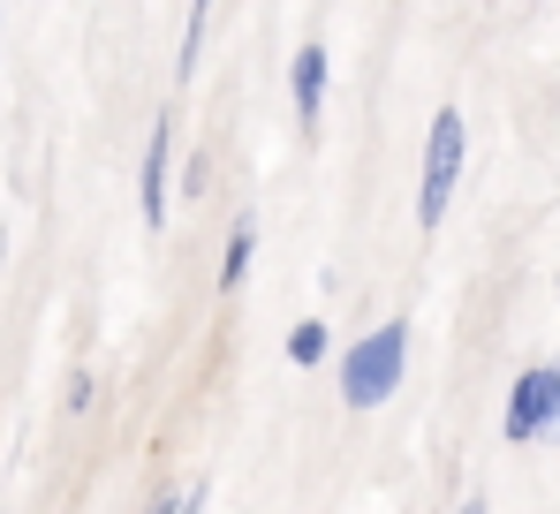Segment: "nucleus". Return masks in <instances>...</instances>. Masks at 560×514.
Wrapping results in <instances>:
<instances>
[{"instance_id": "nucleus-9", "label": "nucleus", "mask_w": 560, "mask_h": 514, "mask_svg": "<svg viewBox=\"0 0 560 514\" xmlns=\"http://www.w3.org/2000/svg\"><path fill=\"white\" fill-rule=\"evenodd\" d=\"M175 182H183V197H189V205H197V197H205V182H212V167H205V160L189 152V160H183V174H175Z\"/></svg>"}, {"instance_id": "nucleus-12", "label": "nucleus", "mask_w": 560, "mask_h": 514, "mask_svg": "<svg viewBox=\"0 0 560 514\" xmlns=\"http://www.w3.org/2000/svg\"><path fill=\"white\" fill-rule=\"evenodd\" d=\"M455 514H492V507H485V500H463V507H455Z\"/></svg>"}, {"instance_id": "nucleus-11", "label": "nucleus", "mask_w": 560, "mask_h": 514, "mask_svg": "<svg viewBox=\"0 0 560 514\" xmlns=\"http://www.w3.org/2000/svg\"><path fill=\"white\" fill-rule=\"evenodd\" d=\"M546 371H553V424H546V439H553V446H560V355H553V363H546Z\"/></svg>"}, {"instance_id": "nucleus-1", "label": "nucleus", "mask_w": 560, "mask_h": 514, "mask_svg": "<svg viewBox=\"0 0 560 514\" xmlns=\"http://www.w3.org/2000/svg\"><path fill=\"white\" fill-rule=\"evenodd\" d=\"M409 318H386L372 326L364 341L341 355V401L349 409H378V401H394L401 394V378H409Z\"/></svg>"}, {"instance_id": "nucleus-10", "label": "nucleus", "mask_w": 560, "mask_h": 514, "mask_svg": "<svg viewBox=\"0 0 560 514\" xmlns=\"http://www.w3.org/2000/svg\"><path fill=\"white\" fill-rule=\"evenodd\" d=\"M92 401H98L92 371H77V378H69V417H84V409H92Z\"/></svg>"}, {"instance_id": "nucleus-8", "label": "nucleus", "mask_w": 560, "mask_h": 514, "mask_svg": "<svg viewBox=\"0 0 560 514\" xmlns=\"http://www.w3.org/2000/svg\"><path fill=\"white\" fill-rule=\"evenodd\" d=\"M205 23H212V0H189L183 46H175V84H189V77H197V61H205Z\"/></svg>"}, {"instance_id": "nucleus-4", "label": "nucleus", "mask_w": 560, "mask_h": 514, "mask_svg": "<svg viewBox=\"0 0 560 514\" xmlns=\"http://www.w3.org/2000/svg\"><path fill=\"white\" fill-rule=\"evenodd\" d=\"M326 84H334V61H326V38H303L288 54V106H295V129L318 137V114H326Z\"/></svg>"}, {"instance_id": "nucleus-5", "label": "nucleus", "mask_w": 560, "mask_h": 514, "mask_svg": "<svg viewBox=\"0 0 560 514\" xmlns=\"http://www.w3.org/2000/svg\"><path fill=\"white\" fill-rule=\"evenodd\" d=\"M546 424H553V371L530 363V371L508 386V417H500V431H508V446H538Z\"/></svg>"}, {"instance_id": "nucleus-6", "label": "nucleus", "mask_w": 560, "mask_h": 514, "mask_svg": "<svg viewBox=\"0 0 560 514\" xmlns=\"http://www.w3.org/2000/svg\"><path fill=\"white\" fill-rule=\"evenodd\" d=\"M250 257H258V227H250V220H235V227H228V250H220V272H212V280H220V295H235V288L250 280Z\"/></svg>"}, {"instance_id": "nucleus-7", "label": "nucleus", "mask_w": 560, "mask_h": 514, "mask_svg": "<svg viewBox=\"0 0 560 514\" xmlns=\"http://www.w3.org/2000/svg\"><path fill=\"white\" fill-rule=\"evenodd\" d=\"M326 355H334V334H326L318 318H295V326H288V363H295V371H318Z\"/></svg>"}, {"instance_id": "nucleus-2", "label": "nucleus", "mask_w": 560, "mask_h": 514, "mask_svg": "<svg viewBox=\"0 0 560 514\" xmlns=\"http://www.w3.org/2000/svg\"><path fill=\"white\" fill-rule=\"evenodd\" d=\"M463 160H469V121L463 106H440L432 114V137H424V167H417V227L432 235L463 189Z\"/></svg>"}, {"instance_id": "nucleus-3", "label": "nucleus", "mask_w": 560, "mask_h": 514, "mask_svg": "<svg viewBox=\"0 0 560 514\" xmlns=\"http://www.w3.org/2000/svg\"><path fill=\"white\" fill-rule=\"evenodd\" d=\"M167 197H175V114H152V137H144V160H137V212H144L152 235L167 227Z\"/></svg>"}]
</instances>
